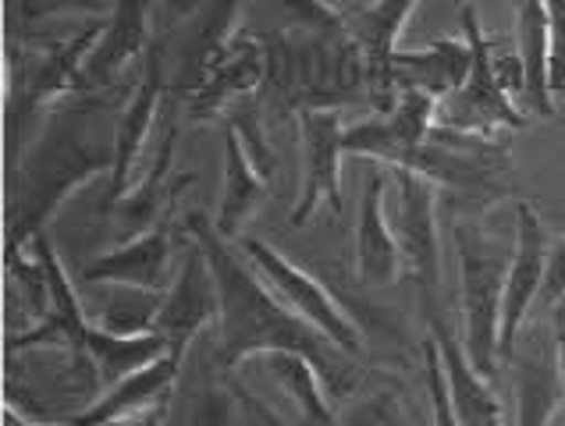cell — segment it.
Masks as SVG:
<instances>
[{"mask_svg":"<svg viewBox=\"0 0 565 426\" xmlns=\"http://www.w3.org/2000/svg\"><path fill=\"white\" fill-rule=\"evenodd\" d=\"M395 171H413L438 189V203L456 224H480L502 203H515L512 139L466 136L451 128H434L419 150L406 153Z\"/></svg>","mask_w":565,"mask_h":426,"instance_id":"3957f363","label":"cell"},{"mask_svg":"<svg viewBox=\"0 0 565 426\" xmlns=\"http://www.w3.org/2000/svg\"><path fill=\"white\" fill-rule=\"evenodd\" d=\"M424 376H427V398H430V426H459L456 413H451L441 355H438V345L430 341V334L424 341Z\"/></svg>","mask_w":565,"mask_h":426,"instance_id":"4316f807","label":"cell"},{"mask_svg":"<svg viewBox=\"0 0 565 426\" xmlns=\"http://www.w3.org/2000/svg\"><path fill=\"white\" fill-rule=\"evenodd\" d=\"M334 426H424V419L406 391L387 381L363 395L342 419H334Z\"/></svg>","mask_w":565,"mask_h":426,"instance_id":"484cf974","label":"cell"},{"mask_svg":"<svg viewBox=\"0 0 565 426\" xmlns=\"http://www.w3.org/2000/svg\"><path fill=\"white\" fill-rule=\"evenodd\" d=\"M168 86V68H164V43L150 46L147 61H142V72L136 82V93L128 96V104L118 114V136H115V171H110V185L104 195V213L110 206H118L128 189L136 185V174H139V160L142 153L150 150V136H153V125L160 121V96H164Z\"/></svg>","mask_w":565,"mask_h":426,"instance_id":"30bf717a","label":"cell"},{"mask_svg":"<svg viewBox=\"0 0 565 426\" xmlns=\"http://www.w3.org/2000/svg\"><path fill=\"white\" fill-rule=\"evenodd\" d=\"M299 192L292 203V227L310 224L320 203H328L334 217H342L345 200H342V153H345V132L342 114L338 110H299Z\"/></svg>","mask_w":565,"mask_h":426,"instance_id":"9c48e42d","label":"cell"},{"mask_svg":"<svg viewBox=\"0 0 565 426\" xmlns=\"http://www.w3.org/2000/svg\"><path fill=\"white\" fill-rule=\"evenodd\" d=\"M565 302V235L547 242V264H544V285L537 306H562Z\"/></svg>","mask_w":565,"mask_h":426,"instance_id":"f1b7e54d","label":"cell"},{"mask_svg":"<svg viewBox=\"0 0 565 426\" xmlns=\"http://www.w3.org/2000/svg\"><path fill=\"white\" fill-rule=\"evenodd\" d=\"M235 249L249 259V264L256 267V274L267 281V288L278 295L296 317H302L310 327H317L334 349H342L349 359H356L360 363V359L366 355L363 327L352 320V313L338 302V295L324 281H317L313 274H306L288 256H281L278 249H270L267 242L253 238V235H242L235 242Z\"/></svg>","mask_w":565,"mask_h":426,"instance_id":"8992f818","label":"cell"},{"mask_svg":"<svg viewBox=\"0 0 565 426\" xmlns=\"http://www.w3.org/2000/svg\"><path fill=\"white\" fill-rule=\"evenodd\" d=\"M150 4L147 0H118L110 8V22L104 36L96 40L93 54L86 57L83 68V93H110L121 89V75L132 64L147 61L153 36H150Z\"/></svg>","mask_w":565,"mask_h":426,"instance_id":"e0dca14e","label":"cell"},{"mask_svg":"<svg viewBox=\"0 0 565 426\" xmlns=\"http://www.w3.org/2000/svg\"><path fill=\"white\" fill-rule=\"evenodd\" d=\"M270 64H267V46L260 40H238L232 43V51L224 54V61L203 82V89L192 96L189 118L192 121H221L235 104L249 100L267 82Z\"/></svg>","mask_w":565,"mask_h":426,"instance_id":"ffe728a7","label":"cell"},{"mask_svg":"<svg viewBox=\"0 0 565 426\" xmlns=\"http://www.w3.org/2000/svg\"><path fill=\"white\" fill-rule=\"evenodd\" d=\"M217 313H221V299H217L214 270L206 264V253L189 238L185 253L179 259V274H174L171 288L164 291V306H160V317H157V334L168 341L171 355L185 359L189 349L217 327Z\"/></svg>","mask_w":565,"mask_h":426,"instance_id":"8fae6325","label":"cell"},{"mask_svg":"<svg viewBox=\"0 0 565 426\" xmlns=\"http://www.w3.org/2000/svg\"><path fill=\"white\" fill-rule=\"evenodd\" d=\"M387 185H392V168L370 163L356 210V238H352V270L363 288H387L402 274V253L387 221Z\"/></svg>","mask_w":565,"mask_h":426,"instance_id":"2e32d148","label":"cell"},{"mask_svg":"<svg viewBox=\"0 0 565 426\" xmlns=\"http://www.w3.org/2000/svg\"><path fill=\"white\" fill-rule=\"evenodd\" d=\"M182 363H185L182 355H171V352L160 355L153 366L139 370L128 376V381H121L118 387L104 391L100 402L64 426H118L136 416H147L153 408H168L171 395H174V384H179Z\"/></svg>","mask_w":565,"mask_h":426,"instance_id":"ac0fdd59","label":"cell"},{"mask_svg":"<svg viewBox=\"0 0 565 426\" xmlns=\"http://www.w3.org/2000/svg\"><path fill=\"white\" fill-rule=\"evenodd\" d=\"M515 61H520V110L526 118H555L552 57H547V0L515 4Z\"/></svg>","mask_w":565,"mask_h":426,"instance_id":"44dd1931","label":"cell"},{"mask_svg":"<svg viewBox=\"0 0 565 426\" xmlns=\"http://www.w3.org/2000/svg\"><path fill=\"white\" fill-rule=\"evenodd\" d=\"M509 370L515 395V426H552V419L565 408V376L555 327L552 331L534 327L523 341H515Z\"/></svg>","mask_w":565,"mask_h":426,"instance_id":"9a60e30c","label":"cell"},{"mask_svg":"<svg viewBox=\"0 0 565 426\" xmlns=\"http://www.w3.org/2000/svg\"><path fill=\"white\" fill-rule=\"evenodd\" d=\"M459 11H462V32L466 43H470L473 61L462 86L438 104V128H451V132H466V136H488V139H505V136L512 139V132L526 128L530 118L515 107L505 78L498 75V43L502 40L483 36L473 4H462Z\"/></svg>","mask_w":565,"mask_h":426,"instance_id":"5b68a950","label":"cell"},{"mask_svg":"<svg viewBox=\"0 0 565 426\" xmlns=\"http://www.w3.org/2000/svg\"><path fill=\"white\" fill-rule=\"evenodd\" d=\"M125 104L128 100H107L104 93H78L29 139L14 171H8L4 256L25 253V245L43 235L46 221L78 185L115 171V136Z\"/></svg>","mask_w":565,"mask_h":426,"instance_id":"7a4b0ae2","label":"cell"},{"mask_svg":"<svg viewBox=\"0 0 565 426\" xmlns=\"http://www.w3.org/2000/svg\"><path fill=\"white\" fill-rule=\"evenodd\" d=\"M555 341H558V359H562V376H565V302L555 306Z\"/></svg>","mask_w":565,"mask_h":426,"instance_id":"f546056e","label":"cell"},{"mask_svg":"<svg viewBox=\"0 0 565 426\" xmlns=\"http://www.w3.org/2000/svg\"><path fill=\"white\" fill-rule=\"evenodd\" d=\"M164 306V291H142L128 285H107V302L100 306L96 327L118 338L157 334V317Z\"/></svg>","mask_w":565,"mask_h":426,"instance_id":"d4e9b609","label":"cell"},{"mask_svg":"<svg viewBox=\"0 0 565 426\" xmlns=\"http://www.w3.org/2000/svg\"><path fill=\"white\" fill-rule=\"evenodd\" d=\"M338 19L345 25V36L352 40L363 64L366 100L374 107V118H387L398 104V78H395V57H398V32L416 11L413 0H381V4H338Z\"/></svg>","mask_w":565,"mask_h":426,"instance_id":"ba28073f","label":"cell"},{"mask_svg":"<svg viewBox=\"0 0 565 426\" xmlns=\"http://www.w3.org/2000/svg\"><path fill=\"white\" fill-rule=\"evenodd\" d=\"M185 245L189 235L179 232L171 217H164L142 238L89 259L78 277H83V285H128L142 291H168L174 274H179L174 253H185Z\"/></svg>","mask_w":565,"mask_h":426,"instance_id":"5bb4252c","label":"cell"},{"mask_svg":"<svg viewBox=\"0 0 565 426\" xmlns=\"http://www.w3.org/2000/svg\"><path fill=\"white\" fill-rule=\"evenodd\" d=\"M242 366L253 370V384H267L253 391L288 426H334L338 416L331 413V395L310 359L296 352H267Z\"/></svg>","mask_w":565,"mask_h":426,"instance_id":"7c38bea8","label":"cell"},{"mask_svg":"<svg viewBox=\"0 0 565 426\" xmlns=\"http://www.w3.org/2000/svg\"><path fill=\"white\" fill-rule=\"evenodd\" d=\"M512 213H515V232H512L515 242H512V264H509L505 302H502V363L512 359L530 309L541 302L547 242H552L534 203L515 200Z\"/></svg>","mask_w":565,"mask_h":426,"instance_id":"4fadbf2b","label":"cell"},{"mask_svg":"<svg viewBox=\"0 0 565 426\" xmlns=\"http://www.w3.org/2000/svg\"><path fill=\"white\" fill-rule=\"evenodd\" d=\"M470 43L459 40H434L424 51H398L395 57V78L398 89H419L434 96V100H445V96L456 93L466 75H470Z\"/></svg>","mask_w":565,"mask_h":426,"instance_id":"603a6c76","label":"cell"},{"mask_svg":"<svg viewBox=\"0 0 565 426\" xmlns=\"http://www.w3.org/2000/svg\"><path fill=\"white\" fill-rule=\"evenodd\" d=\"M189 238L206 253V264L214 270L221 313L214 327L217 359L224 370H238L256 355L267 352H296L310 359L317 366L320 381H324L331 398L356 395L360 384L370 376L363 363L349 359L342 349H334L331 341L310 327L302 317H296L278 295L267 288V281L256 267L242 256L232 242L217 235L214 221L203 210H192L185 217Z\"/></svg>","mask_w":565,"mask_h":426,"instance_id":"6da1fadb","label":"cell"},{"mask_svg":"<svg viewBox=\"0 0 565 426\" xmlns=\"http://www.w3.org/2000/svg\"><path fill=\"white\" fill-rule=\"evenodd\" d=\"M264 195H267V178L256 171V163L249 160L235 128L224 125V174H221V203L214 217L217 235L235 245L242 238L246 221L264 203Z\"/></svg>","mask_w":565,"mask_h":426,"instance_id":"7402d4cb","label":"cell"},{"mask_svg":"<svg viewBox=\"0 0 565 426\" xmlns=\"http://www.w3.org/2000/svg\"><path fill=\"white\" fill-rule=\"evenodd\" d=\"M547 57L552 93H565V0H547Z\"/></svg>","mask_w":565,"mask_h":426,"instance_id":"83f0119b","label":"cell"},{"mask_svg":"<svg viewBox=\"0 0 565 426\" xmlns=\"http://www.w3.org/2000/svg\"><path fill=\"white\" fill-rule=\"evenodd\" d=\"M395 206L387 213L402 253V270H409L424 299V317H441V238H438V189L413 171H395Z\"/></svg>","mask_w":565,"mask_h":426,"instance_id":"52a82bcc","label":"cell"},{"mask_svg":"<svg viewBox=\"0 0 565 426\" xmlns=\"http://www.w3.org/2000/svg\"><path fill=\"white\" fill-rule=\"evenodd\" d=\"M86 352L93 359L96 373H100L104 391L118 387L121 381H128L132 373L153 366L160 355H168V341L160 334H142V338H118L107 334L100 327H89L86 338Z\"/></svg>","mask_w":565,"mask_h":426,"instance_id":"cb8c5ba5","label":"cell"},{"mask_svg":"<svg viewBox=\"0 0 565 426\" xmlns=\"http://www.w3.org/2000/svg\"><path fill=\"white\" fill-rule=\"evenodd\" d=\"M459 259V313L462 352L483 381L498 384L502 373V302L512 253L509 245L483 235L480 224H451Z\"/></svg>","mask_w":565,"mask_h":426,"instance_id":"277c9868","label":"cell"},{"mask_svg":"<svg viewBox=\"0 0 565 426\" xmlns=\"http://www.w3.org/2000/svg\"><path fill=\"white\" fill-rule=\"evenodd\" d=\"M427 331H430L434 345H438L451 413H456L459 426H505L502 402L494 395V384L483 381V376L470 366V359L462 352V341L451 334V327L445 323V313L430 317Z\"/></svg>","mask_w":565,"mask_h":426,"instance_id":"d6986e66","label":"cell"}]
</instances>
